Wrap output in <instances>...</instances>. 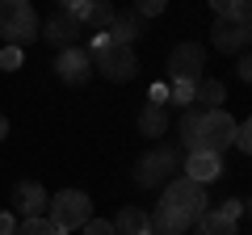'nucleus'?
<instances>
[{
	"mask_svg": "<svg viewBox=\"0 0 252 235\" xmlns=\"http://www.w3.org/2000/svg\"><path fill=\"white\" fill-rule=\"evenodd\" d=\"M46 223L55 227V235H67L72 227H84L93 218V202H89V193H80V189H59L55 198H46Z\"/></svg>",
	"mask_w": 252,
	"mask_h": 235,
	"instance_id": "f257e3e1",
	"label": "nucleus"
},
{
	"mask_svg": "<svg viewBox=\"0 0 252 235\" xmlns=\"http://www.w3.org/2000/svg\"><path fill=\"white\" fill-rule=\"evenodd\" d=\"M38 29H42V21H38V13L30 9L26 0H4L0 4V38H4V46H26L38 38Z\"/></svg>",
	"mask_w": 252,
	"mask_h": 235,
	"instance_id": "f03ea898",
	"label": "nucleus"
},
{
	"mask_svg": "<svg viewBox=\"0 0 252 235\" xmlns=\"http://www.w3.org/2000/svg\"><path fill=\"white\" fill-rule=\"evenodd\" d=\"M93 67H97L105 80L126 84V80H135L139 59H135V51H130V46H114V42H105V46H97V51H93Z\"/></svg>",
	"mask_w": 252,
	"mask_h": 235,
	"instance_id": "7ed1b4c3",
	"label": "nucleus"
},
{
	"mask_svg": "<svg viewBox=\"0 0 252 235\" xmlns=\"http://www.w3.org/2000/svg\"><path fill=\"white\" fill-rule=\"evenodd\" d=\"M206 185H198V181H189V176H172L168 185H164V206H172V210H181V214H189L193 223H198L202 214H206Z\"/></svg>",
	"mask_w": 252,
	"mask_h": 235,
	"instance_id": "20e7f679",
	"label": "nucleus"
},
{
	"mask_svg": "<svg viewBox=\"0 0 252 235\" xmlns=\"http://www.w3.org/2000/svg\"><path fill=\"white\" fill-rule=\"evenodd\" d=\"M231 135H235L231 118H227L223 109H206L202 122H198V151H210V155L227 151V147H231Z\"/></svg>",
	"mask_w": 252,
	"mask_h": 235,
	"instance_id": "39448f33",
	"label": "nucleus"
},
{
	"mask_svg": "<svg viewBox=\"0 0 252 235\" xmlns=\"http://www.w3.org/2000/svg\"><path fill=\"white\" fill-rule=\"evenodd\" d=\"M172 168H177V147H156L139 160L135 168V181L143 189H156V185H168L172 181Z\"/></svg>",
	"mask_w": 252,
	"mask_h": 235,
	"instance_id": "423d86ee",
	"label": "nucleus"
},
{
	"mask_svg": "<svg viewBox=\"0 0 252 235\" xmlns=\"http://www.w3.org/2000/svg\"><path fill=\"white\" fill-rule=\"evenodd\" d=\"M202 63H206V51H202L198 42H177L168 55V72L172 80H189V84H198L202 80Z\"/></svg>",
	"mask_w": 252,
	"mask_h": 235,
	"instance_id": "0eeeda50",
	"label": "nucleus"
},
{
	"mask_svg": "<svg viewBox=\"0 0 252 235\" xmlns=\"http://www.w3.org/2000/svg\"><path fill=\"white\" fill-rule=\"evenodd\" d=\"M55 72L63 84H84L93 76V55L84 46H63V51H55Z\"/></svg>",
	"mask_w": 252,
	"mask_h": 235,
	"instance_id": "6e6552de",
	"label": "nucleus"
},
{
	"mask_svg": "<svg viewBox=\"0 0 252 235\" xmlns=\"http://www.w3.org/2000/svg\"><path fill=\"white\" fill-rule=\"evenodd\" d=\"M38 38H46V42L51 46H76V38H80V21L72 17V9H67V4H63V9H55L51 17H46V26L38 29Z\"/></svg>",
	"mask_w": 252,
	"mask_h": 235,
	"instance_id": "1a4fd4ad",
	"label": "nucleus"
},
{
	"mask_svg": "<svg viewBox=\"0 0 252 235\" xmlns=\"http://www.w3.org/2000/svg\"><path fill=\"white\" fill-rule=\"evenodd\" d=\"M248 38H252V29L240 26V21H231V17H219L215 29H210V42H215L223 55H240L244 46H248Z\"/></svg>",
	"mask_w": 252,
	"mask_h": 235,
	"instance_id": "9d476101",
	"label": "nucleus"
},
{
	"mask_svg": "<svg viewBox=\"0 0 252 235\" xmlns=\"http://www.w3.org/2000/svg\"><path fill=\"white\" fill-rule=\"evenodd\" d=\"M189 227H193V218L172 210V206H164V202L147 214V235H185Z\"/></svg>",
	"mask_w": 252,
	"mask_h": 235,
	"instance_id": "9b49d317",
	"label": "nucleus"
},
{
	"mask_svg": "<svg viewBox=\"0 0 252 235\" xmlns=\"http://www.w3.org/2000/svg\"><path fill=\"white\" fill-rule=\"evenodd\" d=\"M46 210V189L38 181H21L17 189H13V214L21 218H42Z\"/></svg>",
	"mask_w": 252,
	"mask_h": 235,
	"instance_id": "f8f14e48",
	"label": "nucleus"
},
{
	"mask_svg": "<svg viewBox=\"0 0 252 235\" xmlns=\"http://www.w3.org/2000/svg\"><path fill=\"white\" fill-rule=\"evenodd\" d=\"M181 168H185V176H189V181L210 185V181L219 176V172H223V164H219V155H210V151H189Z\"/></svg>",
	"mask_w": 252,
	"mask_h": 235,
	"instance_id": "ddd939ff",
	"label": "nucleus"
},
{
	"mask_svg": "<svg viewBox=\"0 0 252 235\" xmlns=\"http://www.w3.org/2000/svg\"><path fill=\"white\" fill-rule=\"evenodd\" d=\"M135 38H139V13H135V9L114 13V21H109V29H105V42H114V46H130Z\"/></svg>",
	"mask_w": 252,
	"mask_h": 235,
	"instance_id": "4468645a",
	"label": "nucleus"
},
{
	"mask_svg": "<svg viewBox=\"0 0 252 235\" xmlns=\"http://www.w3.org/2000/svg\"><path fill=\"white\" fill-rule=\"evenodd\" d=\"M109 227H114V235H147V214L139 206H126L118 210V218Z\"/></svg>",
	"mask_w": 252,
	"mask_h": 235,
	"instance_id": "2eb2a0df",
	"label": "nucleus"
},
{
	"mask_svg": "<svg viewBox=\"0 0 252 235\" xmlns=\"http://www.w3.org/2000/svg\"><path fill=\"white\" fill-rule=\"evenodd\" d=\"M198 122H202V109H181V118H177V130H181V147L185 151H198Z\"/></svg>",
	"mask_w": 252,
	"mask_h": 235,
	"instance_id": "dca6fc26",
	"label": "nucleus"
},
{
	"mask_svg": "<svg viewBox=\"0 0 252 235\" xmlns=\"http://www.w3.org/2000/svg\"><path fill=\"white\" fill-rule=\"evenodd\" d=\"M139 130L152 135V139H160L164 130H168V109H164V105H147L143 114H139Z\"/></svg>",
	"mask_w": 252,
	"mask_h": 235,
	"instance_id": "f3484780",
	"label": "nucleus"
},
{
	"mask_svg": "<svg viewBox=\"0 0 252 235\" xmlns=\"http://www.w3.org/2000/svg\"><path fill=\"white\" fill-rule=\"evenodd\" d=\"M198 235H235V223L223 218L219 210H206V214L198 218Z\"/></svg>",
	"mask_w": 252,
	"mask_h": 235,
	"instance_id": "a211bd4d",
	"label": "nucleus"
},
{
	"mask_svg": "<svg viewBox=\"0 0 252 235\" xmlns=\"http://www.w3.org/2000/svg\"><path fill=\"white\" fill-rule=\"evenodd\" d=\"M193 101L202 105V114H206V109H219V101H223V84H219V80H198Z\"/></svg>",
	"mask_w": 252,
	"mask_h": 235,
	"instance_id": "6ab92c4d",
	"label": "nucleus"
},
{
	"mask_svg": "<svg viewBox=\"0 0 252 235\" xmlns=\"http://www.w3.org/2000/svg\"><path fill=\"white\" fill-rule=\"evenodd\" d=\"M193 88H198V84H189V80H172L168 101H177L181 109H193Z\"/></svg>",
	"mask_w": 252,
	"mask_h": 235,
	"instance_id": "aec40b11",
	"label": "nucleus"
},
{
	"mask_svg": "<svg viewBox=\"0 0 252 235\" xmlns=\"http://www.w3.org/2000/svg\"><path fill=\"white\" fill-rule=\"evenodd\" d=\"M114 13L118 9H109V4H89V13H84V21L89 26H97V29H109V21H114ZM80 21V26H84Z\"/></svg>",
	"mask_w": 252,
	"mask_h": 235,
	"instance_id": "412c9836",
	"label": "nucleus"
},
{
	"mask_svg": "<svg viewBox=\"0 0 252 235\" xmlns=\"http://www.w3.org/2000/svg\"><path fill=\"white\" fill-rule=\"evenodd\" d=\"M13 235H55V227L46 223V218H21Z\"/></svg>",
	"mask_w": 252,
	"mask_h": 235,
	"instance_id": "4be33fe9",
	"label": "nucleus"
},
{
	"mask_svg": "<svg viewBox=\"0 0 252 235\" xmlns=\"http://www.w3.org/2000/svg\"><path fill=\"white\" fill-rule=\"evenodd\" d=\"M21 63H26V51H17V46H4L0 51V72H17Z\"/></svg>",
	"mask_w": 252,
	"mask_h": 235,
	"instance_id": "5701e85b",
	"label": "nucleus"
},
{
	"mask_svg": "<svg viewBox=\"0 0 252 235\" xmlns=\"http://www.w3.org/2000/svg\"><path fill=\"white\" fill-rule=\"evenodd\" d=\"M231 143L240 147V151H252V126H248V122H240V126H235V135H231Z\"/></svg>",
	"mask_w": 252,
	"mask_h": 235,
	"instance_id": "b1692460",
	"label": "nucleus"
},
{
	"mask_svg": "<svg viewBox=\"0 0 252 235\" xmlns=\"http://www.w3.org/2000/svg\"><path fill=\"white\" fill-rule=\"evenodd\" d=\"M84 235H114V227H109L105 218H89V223H84Z\"/></svg>",
	"mask_w": 252,
	"mask_h": 235,
	"instance_id": "393cba45",
	"label": "nucleus"
},
{
	"mask_svg": "<svg viewBox=\"0 0 252 235\" xmlns=\"http://www.w3.org/2000/svg\"><path fill=\"white\" fill-rule=\"evenodd\" d=\"M219 214H223V218H231V223H235V218L244 214V202H240V198H231V202H223V206H219Z\"/></svg>",
	"mask_w": 252,
	"mask_h": 235,
	"instance_id": "a878e982",
	"label": "nucleus"
},
{
	"mask_svg": "<svg viewBox=\"0 0 252 235\" xmlns=\"http://www.w3.org/2000/svg\"><path fill=\"white\" fill-rule=\"evenodd\" d=\"M135 13H139V17H156V13H164V0H143Z\"/></svg>",
	"mask_w": 252,
	"mask_h": 235,
	"instance_id": "bb28decb",
	"label": "nucleus"
},
{
	"mask_svg": "<svg viewBox=\"0 0 252 235\" xmlns=\"http://www.w3.org/2000/svg\"><path fill=\"white\" fill-rule=\"evenodd\" d=\"M13 231H17V214L0 210V235H13Z\"/></svg>",
	"mask_w": 252,
	"mask_h": 235,
	"instance_id": "cd10ccee",
	"label": "nucleus"
},
{
	"mask_svg": "<svg viewBox=\"0 0 252 235\" xmlns=\"http://www.w3.org/2000/svg\"><path fill=\"white\" fill-rule=\"evenodd\" d=\"M164 101H168V88H164V84H156V88H152V105H164Z\"/></svg>",
	"mask_w": 252,
	"mask_h": 235,
	"instance_id": "c85d7f7f",
	"label": "nucleus"
},
{
	"mask_svg": "<svg viewBox=\"0 0 252 235\" xmlns=\"http://www.w3.org/2000/svg\"><path fill=\"white\" fill-rule=\"evenodd\" d=\"M4 135H9V118L0 114V139H4Z\"/></svg>",
	"mask_w": 252,
	"mask_h": 235,
	"instance_id": "c756f323",
	"label": "nucleus"
}]
</instances>
